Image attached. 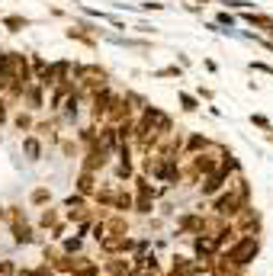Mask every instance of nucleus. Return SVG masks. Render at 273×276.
Returning a JSON list of instances; mask_svg holds the SVG:
<instances>
[{
	"label": "nucleus",
	"instance_id": "f257e3e1",
	"mask_svg": "<svg viewBox=\"0 0 273 276\" xmlns=\"http://www.w3.org/2000/svg\"><path fill=\"white\" fill-rule=\"evenodd\" d=\"M257 251H260L257 235H241V238H238V241H234V244L225 251V260L234 263V267H248V263L257 257Z\"/></svg>",
	"mask_w": 273,
	"mask_h": 276
},
{
	"label": "nucleus",
	"instance_id": "f03ea898",
	"mask_svg": "<svg viewBox=\"0 0 273 276\" xmlns=\"http://www.w3.org/2000/svg\"><path fill=\"white\" fill-rule=\"evenodd\" d=\"M225 180H228V174H222V170H215V174H209V177H203V196H215L222 186H225Z\"/></svg>",
	"mask_w": 273,
	"mask_h": 276
},
{
	"label": "nucleus",
	"instance_id": "7ed1b4c3",
	"mask_svg": "<svg viewBox=\"0 0 273 276\" xmlns=\"http://www.w3.org/2000/svg\"><path fill=\"white\" fill-rule=\"evenodd\" d=\"M196 267L190 263V257H180V254H174V263H171V276H193Z\"/></svg>",
	"mask_w": 273,
	"mask_h": 276
},
{
	"label": "nucleus",
	"instance_id": "20e7f679",
	"mask_svg": "<svg viewBox=\"0 0 273 276\" xmlns=\"http://www.w3.org/2000/svg\"><path fill=\"white\" fill-rule=\"evenodd\" d=\"M238 215H241V222H238V228H241V231H257V225H260V215L254 212V209H248V206H244Z\"/></svg>",
	"mask_w": 273,
	"mask_h": 276
},
{
	"label": "nucleus",
	"instance_id": "39448f33",
	"mask_svg": "<svg viewBox=\"0 0 273 276\" xmlns=\"http://www.w3.org/2000/svg\"><path fill=\"white\" fill-rule=\"evenodd\" d=\"M78 193H80V196H94V193H97V186H94V174H90V170H84V174L78 177Z\"/></svg>",
	"mask_w": 273,
	"mask_h": 276
},
{
	"label": "nucleus",
	"instance_id": "423d86ee",
	"mask_svg": "<svg viewBox=\"0 0 273 276\" xmlns=\"http://www.w3.org/2000/svg\"><path fill=\"white\" fill-rule=\"evenodd\" d=\"M177 228L180 231H196V235H199V228H203V215H183V218L177 222Z\"/></svg>",
	"mask_w": 273,
	"mask_h": 276
},
{
	"label": "nucleus",
	"instance_id": "0eeeda50",
	"mask_svg": "<svg viewBox=\"0 0 273 276\" xmlns=\"http://www.w3.org/2000/svg\"><path fill=\"white\" fill-rule=\"evenodd\" d=\"M103 273H109V276H125V273H129V260H106V263H103Z\"/></svg>",
	"mask_w": 273,
	"mask_h": 276
},
{
	"label": "nucleus",
	"instance_id": "6e6552de",
	"mask_svg": "<svg viewBox=\"0 0 273 276\" xmlns=\"http://www.w3.org/2000/svg\"><path fill=\"white\" fill-rule=\"evenodd\" d=\"M129 231V222H125L122 215H116V218H109V225H106V235H125Z\"/></svg>",
	"mask_w": 273,
	"mask_h": 276
},
{
	"label": "nucleus",
	"instance_id": "1a4fd4ad",
	"mask_svg": "<svg viewBox=\"0 0 273 276\" xmlns=\"http://www.w3.org/2000/svg\"><path fill=\"white\" fill-rule=\"evenodd\" d=\"M26 154H29V161H39V154H42V145H39V138H26L23 141Z\"/></svg>",
	"mask_w": 273,
	"mask_h": 276
},
{
	"label": "nucleus",
	"instance_id": "9d476101",
	"mask_svg": "<svg viewBox=\"0 0 273 276\" xmlns=\"http://www.w3.org/2000/svg\"><path fill=\"white\" fill-rule=\"evenodd\" d=\"M113 206H116V212H129V209H132V196H129V193H116Z\"/></svg>",
	"mask_w": 273,
	"mask_h": 276
},
{
	"label": "nucleus",
	"instance_id": "9b49d317",
	"mask_svg": "<svg viewBox=\"0 0 273 276\" xmlns=\"http://www.w3.org/2000/svg\"><path fill=\"white\" fill-rule=\"evenodd\" d=\"M48 199H52V193H48L45 186H39V190H36V193L29 196V202H32V206H45Z\"/></svg>",
	"mask_w": 273,
	"mask_h": 276
},
{
	"label": "nucleus",
	"instance_id": "f8f14e48",
	"mask_svg": "<svg viewBox=\"0 0 273 276\" xmlns=\"http://www.w3.org/2000/svg\"><path fill=\"white\" fill-rule=\"evenodd\" d=\"M39 225L42 228H55V225H58V212H55V209H45L42 218H39Z\"/></svg>",
	"mask_w": 273,
	"mask_h": 276
},
{
	"label": "nucleus",
	"instance_id": "ddd939ff",
	"mask_svg": "<svg viewBox=\"0 0 273 276\" xmlns=\"http://www.w3.org/2000/svg\"><path fill=\"white\" fill-rule=\"evenodd\" d=\"M206 148H209V138H203V135H193V138H190V151H199V154H203Z\"/></svg>",
	"mask_w": 273,
	"mask_h": 276
},
{
	"label": "nucleus",
	"instance_id": "4468645a",
	"mask_svg": "<svg viewBox=\"0 0 273 276\" xmlns=\"http://www.w3.org/2000/svg\"><path fill=\"white\" fill-rule=\"evenodd\" d=\"M180 103H183V109H187V113H196V109H199V103H196L190 93H180Z\"/></svg>",
	"mask_w": 273,
	"mask_h": 276
},
{
	"label": "nucleus",
	"instance_id": "2eb2a0df",
	"mask_svg": "<svg viewBox=\"0 0 273 276\" xmlns=\"http://www.w3.org/2000/svg\"><path fill=\"white\" fill-rule=\"evenodd\" d=\"M80 251V238H71V241H64V254H78Z\"/></svg>",
	"mask_w": 273,
	"mask_h": 276
},
{
	"label": "nucleus",
	"instance_id": "dca6fc26",
	"mask_svg": "<svg viewBox=\"0 0 273 276\" xmlns=\"http://www.w3.org/2000/svg\"><path fill=\"white\" fill-rule=\"evenodd\" d=\"M29 125H32V119H29V116H23V113L16 116V129H20V132H23V129H29Z\"/></svg>",
	"mask_w": 273,
	"mask_h": 276
},
{
	"label": "nucleus",
	"instance_id": "f3484780",
	"mask_svg": "<svg viewBox=\"0 0 273 276\" xmlns=\"http://www.w3.org/2000/svg\"><path fill=\"white\" fill-rule=\"evenodd\" d=\"M7 26H10L13 32H20V26H26V20H20V16H10V20H7Z\"/></svg>",
	"mask_w": 273,
	"mask_h": 276
},
{
	"label": "nucleus",
	"instance_id": "a211bd4d",
	"mask_svg": "<svg viewBox=\"0 0 273 276\" xmlns=\"http://www.w3.org/2000/svg\"><path fill=\"white\" fill-rule=\"evenodd\" d=\"M180 71L177 68H164V71H157V77H177Z\"/></svg>",
	"mask_w": 273,
	"mask_h": 276
}]
</instances>
